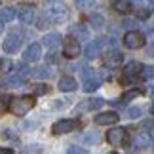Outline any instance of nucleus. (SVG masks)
<instances>
[{
	"mask_svg": "<svg viewBox=\"0 0 154 154\" xmlns=\"http://www.w3.org/2000/svg\"><path fill=\"white\" fill-rule=\"evenodd\" d=\"M34 106V97L31 95H23V97H14L10 99L8 109L14 116H25L27 112H31Z\"/></svg>",
	"mask_w": 154,
	"mask_h": 154,
	"instance_id": "1",
	"label": "nucleus"
},
{
	"mask_svg": "<svg viewBox=\"0 0 154 154\" xmlns=\"http://www.w3.org/2000/svg\"><path fill=\"white\" fill-rule=\"evenodd\" d=\"M46 17H48L51 23H55V25H61V23L67 21L69 10H67V6L59 4V2H51L50 4V10L46 11Z\"/></svg>",
	"mask_w": 154,
	"mask_h": 154,
	"instance_id": "2",
	"label": "nucleus"
},
{
	"mask_svg": "<svg viewBox=\"0 0 154 154\" xmlns=\"http://www.w3.org/2000/svg\"><path fill=\"white\" fill-rule=\"evenodd\" d=\"M124 46L129 50H139L145 46V34L139 31H128L124 34Z\"/></svg>",
	"mask_w": 154,
	"mask_h": 154,
	"instance_id": "3",
	"label": "nucleus"
},
{
	"mask_svg": "<svg viewBox=\"0 0 154 154\" xmlns=\"http://www.w3.org/2000/svg\"><path fill=\"white\" fill-rule=\"evenodd\" d=\"M80 128V120H59L53 124V128H51V131L55 133V135H63V133H70V131H74V129H78Z\"/></svg>",
	"mask_w": 154,
	"mask_h": 154,
	"instance_id": "4",
	"label": "nucleus"
},
{
	"mask_svg": "<svg viewBox=\"0 0 154 154\" xmlns=\"http://www.w3.org/2000/svg\"><path fill=\"white\" fill-rule=\"evenodd\" d=\"M126 137H128V129L126 128H112L109 133H106V141L112 146H122L126 145Z\"/></svg>",
	"mask_w": 154,
	"mask_h": 154,
	"instance_id": "5",
	"label": "nucleus"
},
{
	"mask_svg": "<svg viewBox=\"0 0 154 154\" xmlns=\"http://www.w3.org/2000/svg\"><path fill=\"white\" fill-rule=\"evenodd\" d=\"M63 53H65L69 59H76V57L82 53V46H80V42H78V40H74L72 36H69V38L63 42Z\"/></svg>",
	"mask_w": 154,
	"mask_h": 154,
	"instance_id": "6",
	"label": "nucleus"
},
{
	"mask_svg": "<svg viewBox=\"0 0 154 154\" xmlns=\"http://www.w3.org/2000/svg\"><path fill=\"white\" fill-rule=\"evenodd\" d=\"M69 34L74 40H90V29H88L84 23H74V25L69 27Z\"/></svg>",
	"mask_w": 154,
	"mask_h": 154,
	"instance_id": "7",
	"label": "nucleus"
},
{
	"mask_svg": "<svg viewBox=\"0 0 154 154\" xmlns=\"http://www.w3.org/2000/svg\"><path fill=\"white\" fill-rule=\"evenodd\" d=\"M122 59H124V55L118 50H110L109 53H105L103 55V65L106 69H116L118 65L122 63Z\"/></svg>",
	"mask_w": 154,
	"mask_h": 154,
	"instance_id": "8",
	"label": "nucleus"
},
{
	"mask_svg": "<svg viewBox=\"0 0 154 154\" xmlns=\"http://www.w3.org/2000/svg\"><path fill=\"white\" fill-rule=\"evenodd\" d=\"M19 48H21V36H17V34H8V36L4 38L2 50L6 53H15Z\"/></svg>",
	"mask_w": 154,
	"mask_h": 154,
	"instance_id": "9",
	"label": "nucleus"
},
{
	"mask_svg": "<svg viewBox=\"0 0 154 154\" xmlns=\"http://www.w3.org/2000/svg\"><path fill=\"white\" fill-rule=\"evenodd\" d=\"M42 57V46L40 44H31L29 48L23 51V59H25V63H34V61H38V59Z\"/></svg>",
	"mask_w": 154,
	"mask_h": 154,
	"instance_id": "10",
	"label": "nucleus"
},
{
	"mask_svg": "<svg viewBox=\"0 0 154 154\" xmlns=\"http://www.w3.org/2000/svg\"><path fill=\"white\" fill-rule=\"evenodd\" d=\"M143 72V65L139 61H131L124 67V80H133L135 76H139Z\"/></svg>",
	"mask_w": 154,
	"mask_h": 154,
	"instance_id": "11",
	"label": "nucleus"
},
{
	"mask_svg": "<svg viewBox=\"0 0 154 154\" xmlns=\"http://www.w3.org/2000/svg\"><path fill=\"white\" fill-rule=\"evenodd\" d=\"M118 120H120V116L116 114V112H99V114L95 116V124H99V126H112V124H116Z\"/></svg>",
	"mask_w": 154,
	"mask_h": 154,
	"instance_id": "12",
	"label": "nucleus"
},
{
	"mask_svg": "<svg viewBox=\"0 0 154 154\" xmlns=\"http://www.w3.org/2000/svg\"><path fill=\"white\" fill-rule=\"evenodd\" d=\"M101 44L103 42H99V40H95V42H88L86 48H84L86 59H95V57L101 55Z\"/></svg>",
	"mask_w": 154,
	"mask_h": 154,
	"instance_id": "13",
	"label": "nucleus"
},
{
	"mask_svg": "<svg viewBox=\"0 0 154 154\" xmlns=\"http://www.w3.org/2000/svg\"><path fill=\"white\" fill-rule=\"evenodd\" d=\"M59 44H61V34H59V32H48V34H44L42 46H46L48 50H55Z\"/></svg>",
	"mask_w": 154,
	"mask_h": 154,
	"instance_id": "14",
	"label": "nucleus"
},
{
	"mask_svg": "<svg viewBox=\"0 0 154 154\" xmlns=\"http://www.w3.org/2000/svg\"><path fill=\"white\" fill-rule=\"evenodd\" d=\"M17 17H19V21L23 25H31V23H34V10L31 6H25V8H21L17 11Z\"/></svg>",
	"mask_w": 154,
	"mask_h": 154,
	"instance_id": "15",
	"label": "nucleus"
},
{
	"mask_svg": "<svg viewBox=\"0 0 154 154\" xmlns=\"http://www.w3.org/2000/svg\"><path fill=\"white\" fill-rule=\"evenodd\" d=\"M17 17V10L14 6H4V8H0V21L2 23H10L14 21Z\"/></svg>",
	"mask_w": 154,
	"mask_h": 154,
	"instance_id": "16",
	"label": "nucleus"
},
{
	"mask_svg": "<svg viewBox=\"0 0 154 154\" xmlns=\"http://www.w3.org/2000/svg\"><path fill=\"white\" fill-rule=\"evenodd\" d=\"M59 90L61 91H74L76 88H78V84H76V80L72 78V76H63L61 80H59Z\"/></svg>",
	"mask_w": 154,
	"mask_h": 154,
	"instance_id": "17",
	"label": "nucleus"
},
{
	"mask_svg": "<svg viewBox=\"0 0 154 154\" xmlns=\"http://www.w3.org/2000/svg\"><path fill=\"white\" fill-rule=\"evenodd\" d=\"M103 105H105V99H101V97H93V99H90L88 103L80 105L78 109H82V110H91V109H99V106H103Z\"/></svg>",
	"mask_w": 154,
	"mask_h": 154,
	"instance_id": "18",
	"label": "nucleus"
},
{
	"mask_svg": "<svg viewBox=\"0 0 154 154\" xmlns=\"http://www.w3.org/2000/svg\"><path fill=\"white\" fill-rule=\"evenodd\" d=\"M112 8H114L116 11H120V14H128V11L133 10V4L128 2V0H116V2L112 4Z\"/></svg>",
	"mask_w": 154,
	"mask_h": 154,
	"instance_id": "19",
	"label": "nucleus"
},
{
	"mask_svg": "<svg viewBox=\"0 0 154 154\" xmlns=\"http://www.w3.org/2000/svg\"><path fill=\"white\" fill-rule=\"evenodd\" d=\"M31 74L34 76V78L46 80V78H50V76H51V70H50L48 67H36V69H32V70H31Z\"/></svg>",
	"mask_w": 154,
	"mask_h": 154,
	"instance_id": "20",
	"label": "nucleus"
},
{
	"mask_svg": "<svg viewBox=\"0 0 154 154\" xmlns=\"http://www.w3.org/2000/svg\"><path fill=\"white\" fill-rule=\"evenodd\" d=\"M101 86V82H99V78H90V80H86L84 82V91H88V93H91V91H95L97 88Z\"/></svg>",
	"mask_w": 154,
	"mask_h": 154,
	"instance_id": "21",
	"label": "nucleus"
},
{
	"mask_svg": "<svg viewBox=\"0 0 154 154\" xmlns=\"http://www.w3.org/2000/svg\"><path fill=\"white\" fill-rule=\"evenodd\" d=\"M6 86L8 88H21L23 86V78H19L17 74L8 76V78H6Z\"/></svg>",
	"mask_w": 154,
	"mask_h": 154,
	"instance_id": "22",
	"label": "nucleus"
},
{
	"mask_svg": "<svg viewBox=\"0 0 154 154\" xmlns=\"http://www.w3.org/2000/svg\"><path fill=\"white\" fill-rule=\"evenodd\" d=\"M139 95H143V91H141V90H129V91H126V93L122 95L120 101H122V103H128V101H131V99L139 97Z\"/></svg>",
	"mask_w": 154,
	"mask_h": 154,
	"instance_id": "23",
	"label": "nucleus"
},
{
	"mask_svg": "<svg viewBox=\"0 0 154 154\" xmlns=\"http://www.w3.org/2000/svg\"><path fill=\"white\" fill-rule=\"evenodd\" d=\"M88 21L91 23V27H95V29H101L103 27V23H105V19L99 14H91L90 17H88Z\"/></svg>",
	"mask_w": 154,
	"mask_h": 154,
	"instance_id": "24",
	"label": "nucleus"
},
{
	"mask_svg": "<svg viewBox=\"0 0 154 154\" xmlns=\"http://www.w3.org/2000/svg\"><path fill=\"white\" fill-rule=\"evenodd\" d=\"M80 141H84L86 145L97 143V141H99V135H97V133H84V135H80Z\"/></svg>",
	"mask_w": 154,
	"mask_h": 154,
	"instance_id": "25",
	"label": "nucleus"
},
{
	"mask_svg": "<svg viewBox=\"0 0 154 154\" xmlns=\"http://www.w3.org/2000/svg\"><path fill=\"white\" fill-rule=\"evenodd\" d=\"M29 74H31V69H29L25 63L17 65V76H19V78H25V76H29Z\"/></svg>",
	"mask_w": 154,
	"mask_h": 154,
	"instance_id": "26",
	"label": "nucleus"
},
{
	"mask_svg": "<svg viewBox=\"0 0 154 154\" xmlns=\"http://www.w3.org/2000/svg\"><path fill=\"white\" fill-rule=\"evenodd\" d=\"M141 114H143V110H141L139 106H129L128 109V116L129 118H139Z\"/></svg>",
	"mask_w": 154,
	"mask_h": 154,
	"instance_id": "27",
	"label": "nucleus"
},
{
	"mask_svg": "<svg viewBox=\"0 0 154 154\" xmlns=\"http://www.w3.org/2000/svg\"><path fill=\"white\" fill-rule=\"evenodd\" d=\"M141 74H143V78H154V67H152V65H149V67H143V72H141Z\"/></svg>",
	"mask_w": 154,
	"mask_h": 154,
	"instance_id": "28",
	"label": "nucleus"
},
{
	"mask_svg": "<svg viewBox=\"0 0 154 154\" xmlns=\"http://www.w3.org/2000/svg\"><path fill=\"white\" fill-rule=\"evenodd\" d=\"M150 14H152L150 8H141V10L137 11V17H139V19H149Z\"/></svg>",
	"mask_w": 154,
	"mask_h": 154,
	"instance_id": "29",
	"label": "nucleus"
},
{
	"mask_svg": "<svg viewBox=\"0 0 154 154\" xmlns=\"http://www.w3.org/2000/svg\"><path fill=\"white\" fill-rule=\"evenodd\" d=\"M67 154H88V150L82 149V146H69Z\"/></svg>",
	"mask_w": 154,
	"mask_h": 154,
	"instance_id": "30",
	"label": "nucleus"
},
{
	"mask_svg": "<svg viewBox=\"0 0 154 154\" xmlns=\"http://www.w3.org/2000/svg\"><path fill=\"white\" fill-rule=\"evenodd\" d=\"M42 152V146H38V145H31L27 150H23V154H40Z\"/></svg>",
	"mask_w": 154,
	"mask_h": 154,
	"instance_id": "31",
	"label": "nucleus"
},
{
	"mask_svg": "<svg viewBox=\"0 0 154 154\" xmlns=\"http://www.w3.org/2000/svg\"><path fill=\"white\" fill-rule=\"evenodd\" d=\"M48 25H51V21H50L46 15H44V17H40V19L36 21V27H38V29H46Z\"/></svg>",
	"mask_w": 154,
	"mask_h": 154,
	"instance_id": "32",
	"label": "nucleus"
},
{
	"mask_svg": "<svg viewBox=\"0 0 154 154\" xmlns=\"http://www.w3.org/2000/svg\"><path fill=\"white\" fill-rule=\"evenodd\" d=\"M11 67H14V63H11L10 59H6V61H0V69H2V72H10Z\"/></svg>",
	"mask_w": 154,
	"mask_h": 154,
	"instance_id": "33",
	"label": "nucleus"
},
{
	"mask_svg": "<svg viewBox=\"0 0 154 154\" xmlns=\"http://www.w3.org/2000/svg\"><path fill=\"white\" fill-rule=\"evenodd\" d=\"M34 93H36V95H44V93H48V86L38 84L36 88H34Z\"/></svg>",
	"mask_w": 154,
	"mask_h": 154,
	"instance_id": "34",
	"label": "nucleus"
},
{
	"mask_svg": "<svg viewBox=\"0 0 154 154\" xmlns=\"http://www.w3.org/2000/svg\"><path fill=\"white\" fill-rule=\"evenodd\" d=\"M46 61L48 63H57V53H48V55H46Z\"/></svg>",
	"mask_w": 154,
	"mask_h": 154,
	"instance_id": "35",
	"label": "nucleus"
},
{
	"mask_svg": "<svg viewBox=\"0 0 154 154\" xmlns=\"http://www.w3.org/2000/svg\"><path fill=\"white\" fill-rule=\"evenodd\" d=\"M90 6V2H84V0H78L76 2V8H88Z\"/></svg>",
	"mask_w": 154,
	"mask_h": 154,
	"instance_id": "36",
	"label": "nucleus"
},
{
	"mask_svg": "<svg viewBox=\"0 0 154 154\" xmlns=\"http://www.w3.org/2000/svg\"><path fill=\"white\" fill-rule=\"evenodd\" d=\"M122 25L129 29V27H133V25H135V21H129V19H124V21H122Z\"/></svg>",
	"mask_w": 154,
	"mask_h": 154,
	"instance_id": "37",
	"label": "nucleus"
},
{
	"mask_svg": "<svg viewBox=\"0 0 154 154\" xmlns=\"http://www.w3.org/2000/svg\"><path fill=\"white\" fill-rule=\"evenodd\" d=\"M0 154H14L11 149H0Z\"/></svg>",
	"mask_w": 154,
	"mask_h": 154,
	"instance_id": "38",
	"label": "nucleus"
},
{
	"mask_svg": "<svg viewBox=\"0 0 154 154\" xmlns=\"http://www.w3.org/2000/svg\"><path fill=\"white\" fill-rule=\"evenodd\" d=\"M149 53H152V55H154V44H152V46H149Z\"/></svg>",
	"mask_w": 154,
	"mask_h": 154,
	"instance_id": "39",
	"label": "nucleus"
},
{
	"mask_svg": "<svg viewBox=\"0 0 154 154\" xmlns=\"http://www.w3.org/2000/svg\"><path fill=\"white\" fill-rule=\"evenodd\" d=\"M2 31H4V23L0 21V34H2Z\"/></svg>",
	"mask_w": 154,
	"mask_h": 154,
	"instance_id": "40",
	"label": "nucleus"
},
{
	"mask_svg": "<svg viewBox=\"0 0 154 154\" xmlns=\"http://www.w3.org/2000/svg\"><path fill=\"white\" fill-rule=\"evenodd\" d=\"M150 95H152V97H154V88H152V90H150Z\"/></svg>",
	"mask_w": 154,
	"mask_h": 154,
	"instance_id": "41",
	"label": "nucleus"
},
{
	"mask_svg": "<svg viewBox=\"0 0 154 154\" xmlns=\"http://www.w3.org/2000/svg\"><path fill=\"white\" fill-rule=\"evenodd\" d=\"M150 112H152V114H154V105H152V106H150Z\"/></svg>",
	"mask_w": 154,
	"mask_h": 154,
	"instance_id": "42",
	"label": "nucleus"
},
{
	"mask_svg": "<svg viewBox=\"0 0 154 154\" xmlns=\"http://www.w3.org/2000/svg\"><path fill=\"white\" fill-rule=\"evenodd\" d=\"M112 154H118V152H112Z\"/></svg>",
	"mask_w": 154,
	"mask_h": 154,
	"instance_id": "43",
	"label": "nucleus"
}]
</instances>
